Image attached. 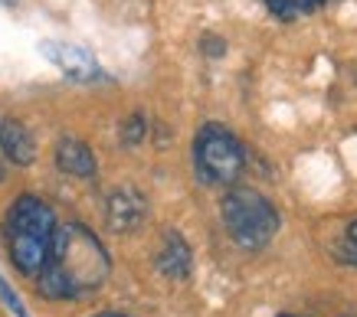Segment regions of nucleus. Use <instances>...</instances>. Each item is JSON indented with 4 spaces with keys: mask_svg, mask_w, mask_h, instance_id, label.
<instances>
[{
    "mask_svg": "<svg viewBox=\"0 0 357 317\" xmlns=\"http://www.w3.org/2000/svg\"><path fill=\"white\" fill-rule=\"evenodd\" d=\"M112 259L105 245L79 222L59 226L43 268L36 272V288L50 301H73L102 288L109 278Z\"/></svg>",
    "mask_w": 357,
    "mask_h": 317,
    "instance_id": "f257e3e1",
    "label": "nucleus"
},
{
    "mask_svg": "<svg viewBox=\"0 0 357 317\" xmlns=\"http://www.w3.org/2000/svg\"><path fill=\"white\" fill-rule=\"evenodd\" d=\"M56 213L40 197H20L7 213V255L20 275L36 278L56 236Z\"/></svg>",
    "mask_w": 357,
    "mask_h": 317,
    "instance_id": "f03ea898",
    "label": "nucleus"
},
{
    "mask_svg": "<svg viewBox=\"0 0 357 317\" xmlns=\"http://www.w3.org/2000/svg\"><path fill=\"white\" fill-rule=\"evenodd\" d=\"M220 219L227 226L229 239L249 252L266 249L282 226L275 203L252 186H229L223 203H220Z\"/></svg>",
    "mask_w": 357,
    "mask_h": 317,
    "instance_id": "7ed1b4c3",
    "label": "nucleus"
},
{
    "mask_svg": "<svg viewBox=\"0 0 357 317\" xmlns=\"http://www.w3.org/2000/svg\"><path fill=\"white\" fill-rule=\"evenodd\" d=\"M246 167L239 138L223 124H204L194 138V170L204 186H233Z\"/></svg>",
    "mask_w": 357,
    "mask_h": 317,
    "instance_id": "20e7f679",
    "label": "nucleus"
},
{
    "mask_svg": "<svg viewBox=\"0 0 357 317\" xmlns=\"http://www.w3.org/2000/svg\"><path fill=\"white\" fill-rule=\"evenodd\" d=\"M40 53H43L66 79H73V82H96V79L105 76L102 66H98V59L89 53V49H82V46L46 40V43H40Z\"/></svg>",
    "mask_w": 357,
    "mask_h": 317,
    "instance_id": "39448f33",
    "label": "nucleus"
},
{
    "mask_svg": "<svg viewBox=\"0 0 357 317\" xmlns=\"http://www.w3.org/2000/svg\"><path fill=\"white\" fill-rule=\"evenodd\" d=\"M148 219V200L135 186H119L105 200V222L112 232H135Z\"/></svg>",
    "mask_w": 357,
    "mask_h": 317,
    "instance_id": "423d86ee",
    "label": "nucleus"
},
{
    "mask_svg": "<svg viewBox=\"0 0 357 317\" xmlns=\"http://www.w3.org/2000/svg\"><path fill=\"white\" fill-rule=\"evenodd\" d=\"M0 151L17 167H30L36 161V144L30 128L17 118H0Z\"/></svg>",
    "mask_w": 357,
    "mask_h": 317,
    "instance_id": "0eeeda50",
    "label": "nucleus"
},
{
    "mask_svg": "<svg viewBox=\"0 0 357 317\" xmlns=\"http://www.w3.org/2000/svg\"><path fill=\"white\" fill-rule=\"evenodd\" d=\"M56 167L63 170V174L69 177H96V154H92V147H89L86 141H79V138H73V134H66V138H59V144H56Z\"/></svg>",
    "mask_w": 357,
    "mask_h": 317,
    "instance_id": "6e6552de",
    "label": "nucleus"
},
{
    "mask_svg": "<svg viewBox=\"0 0 357 317\" xmlns=\"http://www.w3.org/2000/svg\"><path fill=\"white\" fill-rule=\"evenodd\" d=\"M158 272L164 275V278H174V282H181V278H187L190 275V265H194V252H190V245L184 242V236L181 232H167L161 242V249H158Z\"/></svg>",
    "mask_w": 357,
    "mask_h": 317,
    "instance_id": "1a4fd4ad",
    "label": "nucleus"
},
{
    "mask_svg": "<svg viewBox=\"0 0 357 317\" xmlns=\"http://www.w3.org/2000/svg\"><path fill=\"white\" fill-rule=\"evenodd\" d=\"M331 255H335L341 265H351L354 268L357 265V219L347 226V232L341 236V239L335 242V249H331Z\"/></svg>",
    "mask_w": 357,
    "mask_h": 317,
    "instance_id": "9d476101",
    "label": "nucleus"
},
{
    "mask_svg": "<svg viewBox=\"0 0 357 317\" xmlns=\"http://www.w3.org/2000/svg\"><path fill=\"white\" fill-rule=\"evenodd\" d=\"M144 134H148V121H144V115H128L125 124H121V144H125V147H135V144L144 141Z\"/></svg>",
    "mask_w": 357,
    "mask_h": 317,
    "instance_id": "9b49d317",
    "label": "nucleus"
},
{
    "mask_svg": "<svg viewBox=\"0 0 357 317\" xmlns=\"http://www.w3.org/2000/svg\"><path fill=\"white\" fill-rule=\"evenodd\" d=\"M0 301L10 307V311H13L17 317H26V307H23V301H20L17 295H13V288H10L7 282H3V278H0Z\"/></svg>",
    "mask_w": 357,
    "mask_h": 317,
    "instance_id": "f8f14e48",
    "label": "nucleus"
},
{
    "mask_svg": "<svg viewBox=\"0 0 357 317\" xmlns=\"http://www.w3.org/2000/svg\"><path fill=\"white\" fill-rule=\"evenodd\" d=\"M328 3H331V0H292L295 20L305 17V13H312V10H321V7H328Z\"/></svg>",
    "mask_w": 357,
    "mask_h": 317,
    "instance_id": "ddd939ff",
    "label": "nucleus"
},
{
    "mask_svg": "<svg viewBox=\"0 0 357 317\" xmlns=\"http://www.w3.org/2000/svg\"><path fill=\"white\" fill-rule=\"evenodd\" d=\"M266 7H269L279 20H295V10H292V0H266Z\"/></svg>",
    "mask_w": 357,
    "mask_h": 317,
    "instance_id": "4468645a",
    "label": "nucleus"
},
{
    "mask_svg": "<svg viewBox=\"0 0 357 317\" xmlns=\"http://www.w3.org/2000/svg\"><path fill=\"white\" fill-rule=\"evenodd\" d=\"M204 49H206V53H213V59H217V56L223 53V49H227V46L220 43V40H210V36H206V40H204Z\"/></svg>",
    "mask_w": 357,
    "mask_h": 317,
    "instance_id": "2eb2a0df",
    "label": "nucleus"
},
{
    "mask_svg": "<svg viewBox=\"0 0 357 317\" xmlns=\"http://www.w3.org/2000/svg\"><path fill=\"white\" fill-rule=\"evenodd\" d=\"M96 317H128V314H121V311H102V314H96Z\"/></svg>",
    "mask_w": 357,
    "mask_h": 317,
    "instance_id": "dca6fc26",
    "label": "nucleus"
},
{
    "mask_svg": "<svg viewBox=\"0 0 357 317\" xmlns=\"http://www.w3.org/2000/svg\"><path fill=\"white\" fill-rule=\"evenodd\" d=\"M3 177H7V170H3V161H0V180H3Z\"/></svg>",
    "mask_w": 357,
    "mask_h": 317,
    "instance_id": "f3484780",
    "label": "nucleus"
},
{
    "mask_svg": "<svg viewBox=\"0 0 357 317\" xmlns=\"http://www.w3.org/2000/svg\"><path fill=\"white\" fill-rule=\"evenodd\" d=\"M0 3H7V7H10V3H17V0H0Z\"/></svg>",
    "mask_w": 357,
    "mask_h": 317,
    "instance_id": "a211bd4d",
    "label": "nucleus"
},
{
    "mask_svg": "<svg viewBox=\"0 0 357 317\" xmlns=\"http://www.w3.org/2000/svg\"><path fill=\"white\" fill-rule=\"evenodd\" d=\"M279 317H298V314H279Z\"/></svg>",
    "mask_w": 357,
    "mask_h": 317,
    "instance_id": "6ab92c4d",
    "label": "nucleus"
}]
</instances>
